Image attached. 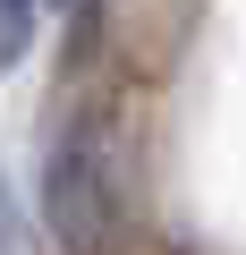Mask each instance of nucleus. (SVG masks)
I'll use <instances>...</instances> for the list:
<instances>
[{"mask_svg": "<svg viewBox=\"0 0 246 255\" xmlns=\"http://www.w3.org/2000/svg\"><path fill=\"white\" fill-rule=\"evenodd\" d=\"M43 213H51V238L60 247H102L110 238V213H119V162H110V119H68L60 145H51V170H43Z\"/></svg>", "mask_w": 246, "mask_h": 255, "instance_id": "obj_1", "label": "nucleus"}, {"mask_svg": "<svg viewBox=\"0 0 246 255\" xmlns=\"http://www.w3.org/2000/svg\"><path fill=\"white\" fill-rule=\"evenodd\" d=\"M34 43V0H0V68H17Z\"/></svg>", "mask_w": 246, "mask_h": 255, "instance_id": "obj_2", "label": "nucleus"}, {"mask_svg": "<svg viewBox=\"0 0 246 255\" xmlns=\"http://www.w3.org/2000/svg\"><path fill=\"white\" fill-rule=\"evenodd\" d=\"M0 247H9V196H0Z\"/></svg>", "mask_w": 246, "mask_h": 255, "instance_id": "obj_3", "label": "nucleus"}]
</instances>
